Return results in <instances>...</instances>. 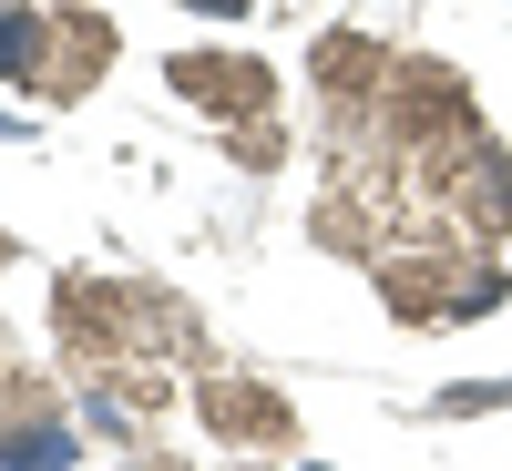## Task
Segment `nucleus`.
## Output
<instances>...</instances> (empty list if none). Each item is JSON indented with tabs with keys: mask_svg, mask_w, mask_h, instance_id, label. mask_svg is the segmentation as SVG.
Wrapping results in <instances>:
<instances>
[{
	"mask_svg": "<svg viewBox=\"0 0 512 471\" xmlns=\"http://www.w3.org/2000/svg\"><path fill=\"white\" fill-rule=\"evenodd\" d=\"M41 41H52V11H21V0H0V72H11V82H31Z\"/></svg>",
	"mask_w": 512,
	"mask_h": 471,
	"instance_id": "8",
	"label": "nucleus"
},
{
	"mask_svg": "<svg viewBox=\"0 0 512 471\" xmlns=\"http://www.w3.org/2000/svg\"><path fill=\"white\" fill-rule=\"evenodd\" d=\"M0 369H11V328H0Z\"/></svg>",
	"mask_w": 512,
	"mask_h": 471,
	"instance_id": "11",
	"label": "nucleus"
},
{
	"mask_svg": "<svg viewBox=\"0 0 512 471\" xmlns=\"http://www.w3.org/2000/svg\"><path fill=\"white\" fill-rule=\"evenodd\" d=\"M308 72H318V93H328V103H369L379 82H390V52H379L369 31H328Z\"/></svg>",
	"mask_w": 512,
	"mask_h": 471,
	"instance_id": "7",
	"label": "nucleus"
},
{
	"mask_svg": "<svg viewBox=\"0 0 512 471\" xmlns=\"http://www.w3.org/2000/svg\"><path fill=\"white\" fill-rule=\"evenodd\" d=\"M164 82H175L195 113H216V123L267 113V103H277V72H267V62H246V52H175V62H164Z\"/></svg>",
	"mask_w": 512,
	"mask_h": 471,
	"instance_id": "3",
	"label": "nucleus"
},
{
	"mask_svg": "<svg viewBox=\"0 0 512 471\" xmlns=\"http://www.w3.org/2000/svg\"><path fill=\"white\" fill-rule=\"evenodd\" d=\"M195 11H216V21H236V11H246V0H195Z\"/></svg>",
	"mask_w": 512,
	"mask_h": 471,
	"instance_id": "10",
	"label": "nucleus"
},
{
	"mask_svg": "<svg viewBox=\"0 0 512 471\" xmlns=\"http://www.w3.org/2000/svg\"><path fill=\"white\" fill-rule=\"evenodd\" d=\"M195 410H205V431L236 441V451H287L297 441V410L267 390V379H205Z\"/></svg>",
	"mask_w": 512,
	"mask_h": 471,
	"instance_id": "5",
	"label": "nucleus"
},
{
	"mask_svg": "<svg viewBox=\"0 0 512 471\" xmlns=\"http://www.w3.org/2000/svg\"><path fill=\"white\" fill-rule=\"evenodd\" d=\"M277 154H287V134H277V123H246V134H236V164H256V175H267Z\"/></svg>",
	"mask_w": 512,
	"mask_h": 471,
	"instance_id": "9",
	"label": "nucleus"
},
{
	"mask_svg": "<svg viewBox=\"0 0 512 471\" xmlns=\"http://www.w3.org/2000/svg\"><path fill=\"white\" fill-rule=\"evenodd\" d=\"M431 185L451 195V216L472 226V236H502V226H512V154H502V144H461Z\"/></svg>",
	"mask_w": 512,
	"mask_h": 471,
	"instance_id": "6",
	"label": "nucleus"
},
{
	"mask_svg": "<svg viewBox=\"0 0 512 471\" xmlns=\"http://www.w3.org/2000/svg\"><path fill=\"white\" fill-rule=\"evenodd\" d=\"M502 267H472L461 277V256H379V297H390V318L410 328H451V318H482L502 308Z\"/></svg>",
	"mask_w": 512,
	"mask_h": 471,
	"instance_id": "1",
	"label": "nucleus"
},
{
	"mask_svg": "<svg viewBox=\"0 0 512 471\" xmlns=\"http://www.w3.org/2000/svg\"><path fill=\"white\" fill-rule=\"evenodd\" d=\"M103 62H113V21H93V11H52V41H41V62H31V93L41 103H82L103 82Z\"/></svg>",
	"mask_w": 512,
	"mask_h": 471,
	"instance_id": "4",
	"label": "nucleus"
},
{
	"mask_svg": "<svg viewBox=\"0 0 512 471\" xmlns=\"http://www.w3.org/2000/svg\"><path fill=\"white\" fill-rule=\"evenodd\" d=\"M0 267H11V236H0Z\"/></svg>",
	"mask_w": 512,
	"mask_h": 471,
	"instance_id": "12",
	"label": "nucleus"
},
{
	"mask_svg": "<svg viewBox=\"0 0 512 471\" xmlns=\"http://www.w3.org/2000/svg\"><path fill=\"white\" fill-rule=\"evenodd\" d=\"M82 431L41 369H0V471H72Z\"/></svg>",
	"mask_w": 512,
	"mask_h": 471,
	"instance_id": "2",
	"label": "nucleus"
}]
</instances>
